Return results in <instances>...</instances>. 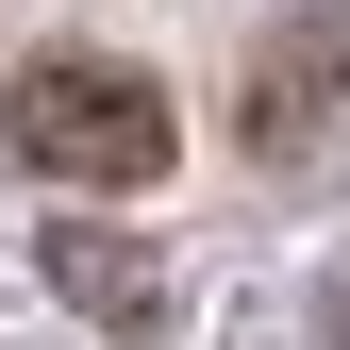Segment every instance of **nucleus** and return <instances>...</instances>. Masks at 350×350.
Returning <instances> with one entry per match:
<instances>
[{
	"label": "nucleus",
	"instance_id": "f257e3e1",
	"mask_svg": "<svg viewBox=\"0 0 350 350\" xmlns=\"http://www.w3.org/2000/svg\"><path fill=\"white\" fill-rule=\"evenodd\" d=\"M17 167H51V184H150L167 167V83L150 67H100V51H51L17 67Z\"/></svg>",
	"mask_w": 350,
	"mask_h": 350
},
{
	"label": "nucleus",
	"instance_id": "7ed1b4c3",
	"mask_svg": "<svg viewBox=\"0 0 350 350\" xmlns=\"http://www.w3.org/2000/svg\"><path fill=\"white\" fill-rule=\"evenodd\" d=\"M51 284H67L100 334H167V267H150V250H117V234H83V217L51 234Z\"/></svg>",
	"mask_w": 350,
	"mask_h": 350
},
{
	"label": "nucleus",
	"instance_id": "f03ea898",
	"mask_svg": "<svg viewBox=\"0 0 350 350\" xmlns=\"http://www.w3.org/2000/svg\"><path fill=\"white\" fill-rule=\"evenodd\" d=\"M234 117H250L267 167H300V150L334 134V117H350V0H300L267 51H250V100H234Z\"/></svg>",
	"mask_w": 350,
	"mask_h": 350
}]
</instances>
